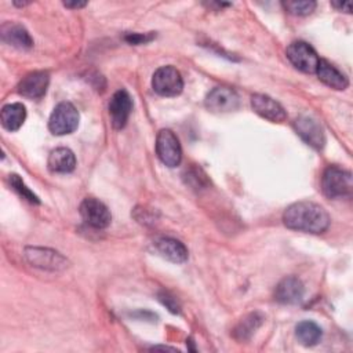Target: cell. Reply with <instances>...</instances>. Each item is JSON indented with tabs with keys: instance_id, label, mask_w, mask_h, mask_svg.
<instances>
[{
	"instance_id": "2",
	"label": "cell",
	"mask_w": 353,
	"mask_h": 353,
	"mask_svg": "<svg viewBox=\"0 0 353 353\" xmlns=\"http://www.w3.org/2000/svg\"><path fill=\"white\" fill-rule=\"evenodd\" d=\"M321 188L324 194L330 199L349 197L353 192L352 172L336 165H330L323 174Z\"/></svg>"
},
{
	"instance_id": "5",
	"label": "cell",
	"mask_w": 353,
	"mask_h": 353,
	"mask_svg": "<svg viewBox=\"0 0 353 353\" xmlns=\"http://www.w3.org/2000/svg\"><path fill=\"white\" fill-rule=\"evenodd\" d=\"M156 152L159 159L167 167H176L182 159L179 139L171 130H160L156 138Z\"/></svg>"
},
{
	"instance_id": "25",
	"label": "cell",
	"mask_w": 353,
	"mask_h": 353,
	"mask_svg": "<svg viewBox=\"0 0 353 353\" xmlns=\"http://www.w3.org/2000/svg\"><path fill=\"white\" fill-rule=\"evenodd\" d=\"M153 37V34H139V33H132V34H127L125 40L131 44H141L145 41H149Z\"/></svg>"
},
{
	"instance_id": "24",
	"label": "cell",
	"mask_w": 353,
	"mask_h": 353,
	"mask_svg": "<svg viewBox=\"0 0 353 353\" xmlns=\"http://www.w3.org/2000/svg\"><path fill=\"white\" fill-rule=\"evenodd\" d=\"M159 298H160V301H161L172 313H178V312H179V305H178V302H176V299H175L174 296H171V295L167 294V292H161V294L159 295Z\"/></svg>"
},
{
	"instance_id": "11",
	"label": "cell",
	"mask_w": 353,
	"mask_h": 353,
	"mask_svg": "<svg viewBox=\"0 0 353 353\" xmlns=\"http://www.w3.org/2000/svg\"><path fill=\"white\" fill-rule=\"evenodd\" d=\"M131 110H132L131 95L125 90L116 91L109 102V116H110L112 125L117 130L123 128L127 124Z\"/></svg>"
},
{
	"instance_id": "19",
	"label": "cell",
	"mask_w": 353,
	"mask_h": 353,
	"mask_svg": "<svg viewBox=\"0 0 353 353\" xmlns=\"http://www.w3.org/2000/svg\"><path fill=\"white\" fill-rule=\"evenodd\" d=\"M26 117V109L22 103L14 102L3 106L0 113L1 125L8 131H17L23 124Z\"/></svg>"
},
{
	"instance_id": "8",
	"label": "cell",
	"mask_w": 353,
	"mask_h": 353,
	"mask_svg": "<svg viewBox=\"0 0 353 353\" xmlns=\"http://www.w3.org/2000/svg\"><path fill=\"white\" fill-rule=\"evenodd\" d=\"M25 258L32 266L46 270H62L68 263V261L59 252L41 247H26Z\"/></svg>"
},
{
	"instance_id": "3",
	"label": "cell",
	"mask_w": 353,
	"mask_h": 353,
	"mask_svg": "<svg viewBox=\"0 0 353 353\" xmlns=\"http://www.w3.org/2000/svg\"><path fill=\"white\" fill-rule=\"evenodd\" d=\"M79 125V112L70 102L58 103L48 120V128L54 135H66Z\"/></svg>"
},
{
	"instance_id": "6",
	"label": "cell",
	"mask_w": 353,
	"mask_h": 353,
	"mask_svg": "<svg viewBox=\"0 0 353 353\" xmlns=\"http://www.w3.org/2000/svg\"><path fill=\"white\" fill-rule=\"evenodd\" d=\"M287 58L301 72L314 73L319 65L316 51L305 41H294L287 47Z\"/></svg>"
},
{
	"instance_id": "12",
	"label": "cell",
	"mask_w": 353,
	"mask_h": 353,
	"mask_svg": "<svg viewBox=\"0 0 353 353\" xmlns=\"http://www.w3.org/2000/svg\"><path fill=\"white\" fill-rule=\"evenodd\" d=\"M251 108L261 117L273 123H281L287 117L284 108L277 101L265 94H254L251 97Z\"/></svg>"
},
{
	"instance_id": "4",
	"label": "cell",
	"mask_w": 353,
	"mask_h": 353,
	"mask_svg": "<svg viewBox=\"0 0 353 353\" xmlns=\"http://www.w3.org/2000/svg\"><path fill=\"white\" fill-rule=\"evenodd\" d=\"M153 90L163 97H175L181 94L183 88V80L174 66H161L159 68L152 77Z\"/></svg>"
},
{
	"instance_id": "26",
	"label": "cell",
	"mask_w": 353,
	"mask_h": 353,
	"mask_svg": "<svg viewBox=\"0 0 353 353\" xmlns=\"http://www.w3.org/2000/svg\"><path fill=\"white\" fill-rule=\"evenodd\" d=\"M332 6L338 10H342L345 12H350L352 11V3L350 1H332Z\"/></svg>"
},
{
	"instance_id": "13",
	"label": "cell",
	"mask_w": 353,
	"mask_h": 353,
	"mask_svg": "<svg viewBox=\"0 0 353 353\" xmlns=\"http://www.w3.org/2000/svg\"><path fill=\"white\" fill-rule=\"evenodd\" d=\"M50 74L47 72H30L18 83V92L30 99L41 98L48 87Z\"/></svg>"
},
{
	"instance_id": "1",
	"label": "cell",
	"mask_w": 353,
	"mask_h": 353,
	"mask_svg": "<svg viewBox=\"0 0 353 353\" xmlns=\"http://www.w3.org/2000/svg\"><path fill=\"white\" fill-rule=\"evenodd\" d=\"M283 222L290 229L319 234L328 229L330 216L327 211L316 203L296 201L285 208Z\"/></svg>"
},
{
	"instance_id": "18",
	"label": "cell",
	"mask_w": 353,
	"mask_h": 353,
	"mask_svg": "<svg viewBox=\"0 0 353 353\" xmlns=\"http://www.w3.org/2000/svg\"><path fill=\"white\" fill-rule=\"evenodd\" d=\"M48 168L52 172L66 174L74 170L76 167V157L73 152L68 148H57L48 156Z\"/></svg>"
},
{
	"instance_id": "27",
	"label": "cell",
	"mask_w": 353,
	"mask_h": 353,
	"mask_svg": "<svg viewBox=\"0 0 353 353\" xmlns=\"http://www.w3.org/2000/svg\"><path fill=\"white\" fill-rule=\"evenodd\" d=\"M85 4H87L85 1H73V3L65 1V3H63V6H65V7H69V8H80V7H84Z\"/></svg>"
},
{
	"instance_id": "21",
	"label": "cell",
	"mask_w": 353,
	"mask_h": 353,
	"mask_svg": "<svg viewBox=\"0 0 353 353\" xmlns=\"http://www.w3.org/2000/svg\"><path fill=\"white\" fill-rule=\"evenodd\" d=\"M321 328L313 321H301L295 327V335L298 341L305 346H313L321 339Z\"/></svg>"
},
{
	"instance_id": "17",
	"label": "cell",
	"mask_w": 353,
	"mask_h": 353,
	"mask_svg": "<svg viewBox=\"0 0 353 353\" xmlns=\"http://www.w3.org/2000/svg\"><path fill=\"white\" fill-rule=\"evenodd\" d=\"M316 73H317L319 79H320L324 84H327L328 87H331V88H335V90H345V88L349 85L347 77H346L341 70H338L332 63H330V62L325 61V59H320V61H319Z\"/></svg>"
},
{
	"instance_id": "20",
	"label": "cell",
	"mask_w": 353,
	"mask_h": 353,
	"mask_svg": "<svg viewBox=\"0 0 353 353\" xmlns=\"http://www.w3.org/2000/svg\"><path fill=\"white\" fill-rule=\"evenodd\" d=\"M263 320H265V317L259 312H252V313L247 314L236 325V328L233 331V336L239 341H245V339L251 338V335L261 327Z\"/></svg>"
},
{
	"instance_id": "15",
	"label": "cell",
	"mask_w": 353,
	"mask_h": 353,
	"mask_svg": "<svg viewBox=\"0 0 353 353\" xmlns=\"http://www.w3.org/2000/svg\"><path fill=\"white\" fill-rule=\"evenodd\" d=\"M0 36L1 40L10 46H14L17 48H30L33 46V40L28 30L19 25V23H11L6 22L0 28Z\"/></svg>"
},
{
	"instance_id": "9",
	"label": "cell",
	"mask_w": 353,
	"mask_h": 353,
	"mask_svg": "<svg viewBox=\"0 0 353 353\" xmlns=\"http://www.w3.org/2000/svg\"><path fill=\"white\" fill-rule=\"evenodd\" d=\"M294 127L296 134L312 148L321 149L324 146L325 143L324 130L316 117L310 114H302L296 117V120L294 121Z\"/></svg>"
},
{
	"instance_id": "10",
	"label": "cell",
	"mask_w": 353,
	"mask_h": 353,
	"mask_svg": "<svg viewBox=\"0 0 353 353\" xmlns=\"http://www.w3.org/2000/svg\"><path fill=\"white\" fill-rule=\"evenodd\" d=\"M205 106L215 113L232 112L239 106V95L229 87H215L207 94Z\"/></svg>"
},
{
	"instance_id": "28",
	"label": "cell",
	"mask_w": 353,
	"mask_h": 353,
	"mask_svg": "<svg viewBox=\"0 0 353 353\" xmlns=\"http://www.w3.org/2000/svg\"><path fill=\"white\" fill-rule=\"evenodd\" d=\"M152 349H165V350H175L174 347H168V346H153Z\"/></svg>"
},
{
	"instance_id": "14",
	"label": "cell",
	"mask_w": 353,
	"mask_h": 353,
	"mask_svg": "<svg viewBox=\"0 0 353 353\" xmlns=\"http://www.w3.org/2000/svg\"><path fill=\"white\" fill-rule=\"evenodd\" d=\"M303 284L296 277H285L283 279L274 290V299L284 305H295L303 298Z\"/></svg>"
},
{
	"instance_id": "22",
	"label": "cell",
	"mask_w": 353,
	"mask_h": 353,
	"mask_svg": "<svg viewBox=\"0 0 353 353\" xmlns=\"http://www.w3.org/2000/svg\"><path fill=\"white\" fill-rule=\"evenodd\" d=\"M283 7L294 15H307L316 8V1L312 0H288L283 1Z\"/></svg>"
},
{
	"instance_id": "23",
	"label": "cell",
	"mask_w": 353,
	"mask_h": 353,
	"mask_svg": "<svg viewBox=\"0 0 353 353\" xmlns=\"http://www.w3.org/2000/svg\"><path fill=\"white\" fill-rule=\"evenodd\" d=\"M10 183H11V186H12L22 197L28 199V200L32 201V203H39L37 196H36L34 193H32V190L23 183V181H22L17 174L10 175Z\"/></svg>"
},
{
	"instance_id": "7",
	"label": "cell",
	"mask_w": 353,
	"mask_h": 353,
	"mask_svg": "<svg viewBox=\"0 0 353 353\" xmlns=\"http://www.w3.org/2000/svg\"><path fill=\"white\" fill-rule=\"evenodd\" d=\"M80 215L83 221L94 229H105L110 225L112 215L108 207L94 197H87L80 204Z\"/></svg>"
},
{
	"instance_id": "16",
	"label": "cell",
	"mask_w": 353,
	"mask_h": 353,
	"mask_svg": "<svg viewBox=\"0 0 353 353\" xmlns=\"http://www.w3.org/2000/svg\"><path fill=\"white\" fill-rule=\"evenodd\" d=\"M154 245L161 256H164L165 259H168L174 263H182L188 259L186 247L183 245V243H181L176 239L163 236V237L156 239Z\"/></svg>"
}]
</instances>
